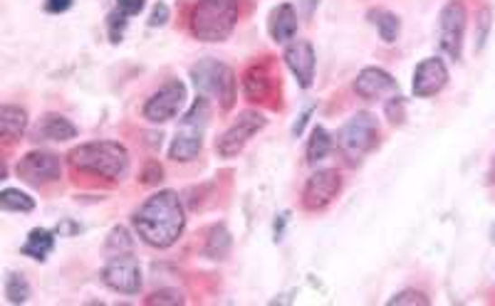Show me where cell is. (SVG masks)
Here are the masks:
<instances>
[{"mask_svg": "<svg viewBox=\"0 0 495 306\" xmlns=\"http://www.w3.org/2000/svg\"><path fill=\"white\" fill-rule=\"evenodd\" d=\"M131 220H134L139 237L149 247L167 250L181 237L184 225H186V213H184L181 198L174 190H159L141 203Z\"/></svg>", "mask_w": 495, "mask_h": 306, "instance_id": "6da1fadb", "label": "cell"}, {"mask_svg": "<svg viewBox=\"0 0 495 306\" xmlns=\"http://www.w3.org/2000/svg\"><path fill=\"white\" fill-rule=\"evenodd\" d=\"M70 166L87 176L122 181L129 173V153L117 141H90L70 151Z\"/></svg>", "mask_w": 495, "mask_h": 306, "instance_id": "7a4b0ae2", "label": "cell"}, {"mask_svg": "<svg viewBox=\"0 0 495 306\" xmlns=\"http://www.w3.org/2000/svg\"><path fill=\"white\" fill-rule=\"evenodd\" d=\"M238 0H198L191 10V32L201 42H224L238 23Z\"/></svg>", "mask_w": 495, "mask_h": 306, "instance_id": "3957f363", "label": "cell"}, {"mask_svg": "<svg viewBox=\"0 0 495 306\" xmlns=\"http://www.w3.org/2000/svg\"><path fill=\"white\" fill-rule=\"evenodd\" d=\"M191 82L196 87L198 97L204 99H214L221 104L224 112H231L235 104V94H238V82H235V72L225 62L218 60H201L191 70Z\"/></svg>", "mask_w": 495, "mask_h": 306, "instance_id": "277c9868", "label": "cell"}, {"mask_svg": "<svg viewBox=\"0 0 495 306\" xmlns=\"http://www.w3.org/2000/svg\"><path fill=\"white\" fill-rule=\"evenodd\" d=\"M379 144V121L369 112H359L342 124L339 136H337V146L339 153L345 156L347 163H362Z\"/></svg>", "mask_w": 495, "mask_h": 306, "instance_id": "5b68a950", "label": "cell"}, {"mask_svg": "<svg viewBox=\"0 0 495 306\" xmlns=\"http://www.w3.org/2000/svg\"><path fill=\"white\" fill-rule=\"evenodd\" d=\"M206 124L208 99L198 97L196 102H194V107L181 116L176 136H174L171 146H168V158H171V161H178V163H188V161L198 158L201 146H204V131H206Z\"/></svg>", "mask_w": 495, "mask_h": 306, "instance_id": "8992f818", "label": "cell"}, {"mask_svg": "<svg viewBox=\"0 0 495 306\" xmlns=\"http://www.w3.org/2000/svg\"><path fill=\"white\" fill-rule=\"evenodd\" d=\"M265 126H268L265 114L258 112V109H245V112L238 114V119L221 134V139L215 141V153L221 158L238 156V153L245 149V144H248L255 134H261Z\"/></svg>", "mask_w": 495, "mask_h": 306, "instance_id": "52a82bcc", "label": "cell"}, {"mask_svg": "<svg viewBox=\"0 0 495 306\" xmlns=\"http://www.w3.org/2000/svg\"><path fill=\"white\" fill-rule=\"evenodd\" d=\"M468 13L461 0H451L443 5L439 18V50L449 60L463 57V40H466Z\"/></svg>", "mask_w": 495, "mask_h": 306, "instance_id": "ba28073f", "label": "cell"}, {"mask_svg": "<svg viewBox=\"0 0 495 306\" xmlns=\"http://www.w3.org/2000/svg\"><path fill=\"white\" fill-rule=\"evenodd\" d=\"M184 104H186V87L181 79H171L161 87L159 92H154L144 102V119L151 124H167V121L176 119L178 114L184 112Z\"/></svg>", "mask_w": 495, "mask_h": 306, "instance_id": "9c48e42d", "label": "cell"}, {"mask_svg": "<svg viewBox=\"0 0 495 306\" xmlns=\"http://www.w3.org/2000/svg\"><path fill=\"white\" fill-rule=\"evenodd\" d=\"M20 181H25L30 186H47L55 183L62 176V161L50 151H30L20 158L15 166Z\"/></svg>", "mask_w": 495, "mask_h": 306, "instance_id": "30bf717a", "label": "cell"}, {"mask_svg": "<svg viewBox=\"0 0 495 306\" xmlns=\"http://www.w3.org/2000/svg\"><path fill=\"white\" fill-rule=\"evenodd\" d=\"M342 190V176L335 168H319L308 178L302 188V208L305 210H325L328 205L335 203V198Z\"/></svg>", "mask_w": 495, "mask_h": 306, "instance_id": "8fae6325", "label": "cell"}, {"mask_svg": "<svg viewBox=\"0 0 495 306\" xmlns=\"http://www.w3.org/2000/svg\"><path fill=\"white\" fill-rule=\"evenodd\" d=\"M102 279L107 287L127 297L139 294L141 289V267L139 260L127 252V255H114L112 260L107 262V267L102 272Z\"/></svg>", "mask_w": 495, "mask_h": 306, "instance_id": "7c38bea8", "label": "cell"}, {"mask_svg": "<svg viewBox=\"0 0 495 306\" xmlns=\"http://www.w3.org/2000/svg\"><path fill=\"white\" fill-rule=\"evenodd\" d=\"M449 84V67L441 57H426L416 65L412 79V92L419 99H429Z\"/></svg>", "mask_w": 495, "mask_h": 306, "instance_id": "4fadbf2b", "label": "cell"}, {"mask_svg": "<svg viewBox=\"0 0 495 306\" xmlns=\"http://www.w3.org/2000/svg\"><path fill=\"white\" fill-rule=\"evenodd\" d=\"M355 94L362 97L366 102H379L386 97H396L399 94V84L386 70L382 67H365L355 79Z\"/></svg>", "mask_w": 495, "mask_h": 306, "instance_id": "5bb4252c", "label": "cell"}, {"mask_svg": "<svg viewBox=\"0 0 495 306\" xmlns=\"http://www.w3.org/2000/svg\"><path fill=\"white\" fill-rule=\"evenodd\" d=\"M285 65L292 70V75L298 79L302 89H309L315 82V67H318V57H315V47L309 40H298L285 47Z\"/></svg>", "mask_w": 495, "mask_h": 306, "instance_id": "9a60e30c", "label": "cell"}, {"mask_svg": "<svg viewBox=\"0 0 495 306\" xmlns=\"http://www.w3.org/2000/svg\"><path fill=\"white\" fill-rule=\"evenodd\" d=\"M271 38L281 45H290L295 32H298V10L292 3H282L278 8L272 10L271 15Z\"/></svg>", "mask_w": 495, "mask_h": 306, "instance_id": "2e32d148", "label": "cell"}, {"mask_svg": "<svg viewBox=\"0 0 495 306\" xmlns=\"http://www.w3.org/2000/svg\"><path fill=\"white\" fill-rule=\"evenodd\" d=\"M245 97L251 99L252 104H268L275 94V84H272L268 70L261 65H252L243 77Z\"/></svg>", "mask_w": 495, "mask_h": 306, "instance_id": "e0dca14e", "label": "cell"}, {"mask_svg": "<svg viewBox=\"0 0 495 306\" xmlns=\"http://www.w3.org/2000/svg\"><path fill=\"white\" fill-rule=\"evenodd\" d=\"M25 129H28V114L23 107H15V104H5L0 109V136L5 144H13V141H20L25 136Z\"/></svg>", "mask_w": 495, "mask_h": 306, "instance_id": "ac0fdd59", "label": "cell"}, {"mask_svg": "<svg viewBox=\"0 0 495 306\" xmlns=\"http://www.w3.org/2000/svg\"><path fill=\"white\" fill-rule=\"evenodd\" d=\"M38 136L47 141H72L77 136V126L60 114H45L38 121Z\"/></svg>", "mask_w": 495, "mask_h": 306, "instance_id": "d6986e66", "label": "cell"}, {"mask_svg": "<svg viewBox=\"0 0 495 306\" xmlns=\"http://www.w3.org/2000/svg\"><path fill=\"white\" fill-rule=\"evenodd\" d=\"M231 247H233V237H231V232L225 227L224 223L214 225L206 235V242H204V250L214 262H224L228 260V255H231Z\"/></svg>", "mask_w": 495, "mask_h": 306, "instance_id": "ffe728a7", "label": "cell"}, {"mask_svg": "<svg viewBox=\"0 0 495 306\" xmlns=\"http://www.w3.org/2000/svg\"><path fill=\"white\" fill-rule=\"evenodd\" d=\"M366 18L376 28V32H379V38L384 42H396L399 40V32H402V20H399V15H394V13L384 8H374L366 13Z\"/></svg>", "mask_w": 495, "mask_h": 306, "instance_id": "44dd1931", "label": "cell"}, {"mask_svg": "<svg viewBox=\"0 0 495 306\" xmlns=\"http://www.w3.org/2000/svg\"><path fill=\"white\" fill-rule=\"evenodd\" d=\"M332 149H335V141H332V136H329V131L325 129V126H315L308 141L309 166H318L319 161H325V158L332 153Z\"/></svg>", "mask_w": 495, "mask_h": 306, "instance_id": "7402d4cb", "label": "cell"}, {"mask_svg": "<svg viewBox=\"0 0 495 306\" xmlns=\"http://www.w3.org/2000/svg\"><path fill=\"white\" fill-rule=\"evenodd\" d=\"M52 247H55V235L50 230H33L28 235V240H25V245H23V255H28V257H33V260L43 262L52 252Z\"/></svg>", "mask_w": 495, "mask_h": 306, "instance_id": "603a6c76", "label": "cell"}, {"mask_svg": "<svg viewBox=\"0 0 495 306\" xmlns=\"http://www.w3.org/2000/svg\"><path fill=\"white\" fill-rule=\"evenodd\" d=\"M0 208L5 213H33L35 210V200L28 193L18 190V188H3V193H0Z\"/></svg>", "mask_w": 495, "mask_h": 306, "instance_id": "cb8c5ba5", "label": "cell"}, {"mask_svg": "<svg viewBox=\"0 0 495 306\" xmlns=\"http://www.w3.org/2000/svg\"><path fill=\"white\" fill-rule=\"evenodd\" d=\"M5 299H8L10 304H15V306L28 301L30 284L25 274H20V272H10L8 279H5Z\"/></svg>", "mask_w": 495, "mask_h": 306, "instance_id": "d4e9b609", "label": "cell"}, {"mask_svg": "<svg viewBox=\"0 0 495 306\" xmlns=\"http://www.w3.org/2000/svg\"><path fill=\"white\" fill-rule=\"evenodd\" d=\"M104 247H107V252L109 255H127V252L131 250V235L127 227H122V225H117L112 232H109V237H107V242H104Z\"/></svg>", "mask_w": 495, "mask_h": 306, "instance_id": "484cf974", "label": "cell"}, {"mask_svg": "<svg viewBox=\"0 0 495 306\" xmlns=\"http://www.w3.org/2000/svg\"><path fill=\"white\" fill-rule=\"evenodd\" d=\"M429 297L426 294H421V292H416V289H404V292H399V294H394L389 301H386V306H429Z\"/></svg>", "mask_w": 495, "mask_h": 306, "instance_id": "4316f807", "label": "cell"}, {"mask_svg": "<svg viewBox=\"0 0 495 306\" xmlns=\"http://www.w3.org/2000/svg\"><path fill=\"white\" fill-rule=\"evenodd\" d=\"M147 304L149 306H178V304H184V297L178 294L176 289H161V292H154L151 297H147Z\"/></svg>", "mask_w": 495, "mask_h": 306, "instance_id": "83f0119b", "label": "cell"}, {"mask_svg": "<svg viewBox=\"0 0 495 306\" xmlns=\"http://www.w3.org/2000/svg\"><path fill=\"white\" fill-rule=\"evenodd\" d=\"M386 116L392 121L394 126H399L406 119V102H404L402 97L396 94V97H389V102H386Z\"/></svg>", "mask_w": 495, "mask_h": 306, "instance_id": "f1b7e54d", "label": "cell"}, {"mask_svg": "<svg viewBox=\"0 0 495 306\" xmlns=\"http://www.w3.org/2000/svg\"><path fill=\"white\" fill-rule=\"evenodd\" d=\"M490 25H493V18H490V8L481 10V25H478V40L476 50H483L488 35H490Z\"/></svg>", "mask_w": 495, "mask_h": 306, "instance_id": "f546056e", "label": "cell"}, {"mask_svg": "<svg viewBox=\"0 0 495 306\" xmlns=\"http://www.w3.org/2000/svg\"><path fill=\"white\" fill-rule=\"evenodd\" d=\"M164 178V171H161L159 163H147V168H144V173H141V183L144 186H159V181Z\"/></svg>", "mask_w": 495, "mask_h": 306, "instance_id": "4dcf8cb0", "label": "cell"}, {"mask_svg": "<svg viewBox=\"0 0 495 306\" xmlns=\"http://www.w3.org/2000/svg\"><path fill=\"white\" fill-rule=\"evenodd\" d=\"M141 8H144V0H119V13L127 15V18L139 15Z\"/></svg>", "mask_w": 495, "mask_h": 306, "instance_id": "1f68e13d", "label": "cell"}, {"mask_svg": "<svg viewBox=\"0 0 495 306\" xmlns=\"http://www.w3.org/2000/svg\"><path fill=\"white\" fill-rule=\"evenodd\" d=\"M168 20V8L164 5V3H159V5H154V13L149 15V25L151 28H157V25H164Z\"/></svg>", "mask_w": 495, "mask_h": 306, "instance_id": "d6a6232c", "label": "cell"}, {"mask_svg": "<svg viewBox=\"0 0 495 306\" xmlns=\"http://www.w3.org/2000/svg\"><path fill=\"white\" fill-rule=\"evenodd\" d=\"M82 230L75 220H62V223H57V235H77V232Z\"/></svg>", "mask_w": 495, "mask_h": 306, "instance_id": "836d02e7", "label": "cell"}, {"mask_svg": "<svg viewBox=\"0 0 495 306\" xmlns=\"http://www.w3.org/2000/svg\"><path fill=\"white\" fill-rule=\"evenodd\" d=\"M72 5V0H45L47 13H65Z\"/></svg>", "mask_w": 495, "mask_h": 306, "instance_id": "e575fe53", "label": "cell"}, {"mask_svg": "<svg viewBox=\"0 0 495 306\" xmlns=\"http://www.w3.org/2000/svg\"><path fill=\"white\" fill-rule=\"evenodd\" d=\"M285 220H288V215L282 213L278 220H275V240H282V230H285Z\"/></svg>", "mask_w": 495, "mask_h": 306, "instance_id": "d590c367", "label": "cell"}, {"mask_svg": "<svg viewBox=\"0 0 495 306\" xmlns=\"http://www.w3.org/2000/svg\"><path fill=\"white\" fill-rule=\"evenodd\" d=\"M300 3H302V13H305V18H309V15H312V10L318 8L319 0H300Z\"/></svg>", "mask_w": 495, "mask_h": 306, "instance_id": "8d00e7d4", "label": "cell"}, {"mask_svg": "<svg viewBox=\"0 0 495 306\" xmlns=\"http://www.w3.org/2000/svg\"><path fill=\"white\" fill-rule=\"evenodd\" d=\"M309 116V109H305V114L300 116V121H295V129H292V136H300L302 134V126H305V121H308Z\"/></svg>", "mask_w": 495, "mask_h": 306, "instance_id": "74e56055", "label": "cell"}, {"mask_svg": "<svg viewBox=\"0 0 495 306\" xmlns=\"http://www.w3.org/2000/svg\"><path fill=\"white\" fill-rule=\"evenodd\" d=\"M490 237H493V242H495V223H493V230H490Z\"/></svg>", "mask_w": 495, "mask_h": 306, "instance_id": "f35d334b", "label": "cell"}]
</instances>
